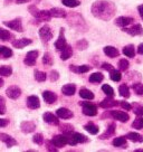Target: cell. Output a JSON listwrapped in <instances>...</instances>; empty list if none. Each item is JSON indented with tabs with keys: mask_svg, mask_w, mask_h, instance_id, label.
<instances>
[{
	"mask_svg": "<svg viewBox=\"0 0 143 152\" xmlns=\"http://www.w3.org/2000/svg\"><path fill=\"white\" fill-rule=\"evenodd\" d=\"M92 14L94 17L107 21L116 12V7L110 0H97L92 5Z\"/></svg>",
	"mask_w": 143,
	"mask_h": 152,
	"instance_id": "obj_1",
	"label": "cell"
},
{
	"mask_svg": "<svg viewBox=\"0 0 143 152\" xmlns=\"http://www.w3.org/2000/svg\"><path fill=\"white\" fill-rule=\"evenodd\" d=\"M67 23L69 26L74 27L76 29H81L83 31H85V29L87 28V26L85 24V20L83 19L81 15L78 12H71V14H67Z\"/></svg>",
	"mask_w": 143,
	"mask_h": 152,
	"instance_id": "obj_2",
	"label": "cell"
},
{
	"mask_svg": "<svg viewBox=\"0 0 143 152\" xmlns=\"http://www.w3.org/2000/svg\"><path fill=\"white\" fill-rule=\"evenodd\" d=\"M68 138V143L69 145H76L78 143H85L88 141V139L86 138L84 134H81V133H77V132H73L71 133L69 135H67Z\"/></svg>",
	"mask_w": 143,
	"mask_h": 152,
	"instance_id": "obj_3",
	"label": "cell"
},
{
	"mask_svg": "<svg viewBox=\"0 0 143 152\" xmlns=\"http://www.w3.org/2000/svg\"><path fill=\"white\" fill-rule=\"evenodd\" d=\"M80 104L83 106V113L87 116H95L97 114V106L90 102H80Z\"/></svg>",
	"mask_w": 143,
	"mask_h": 152,
	"instance_id": "obj_4",
	"label": "cell"
},
{
	"mask_svg": "<svg viewBox=\"0 0 143 152\" xmlns=\"http://www.w3.org/2000/svg\"><path fill=\"white\" fill-rule=\"evenodd\" d=\"M39 37L42 38V42L44 44H47L53 38V31L48 25H45L39 29Z\"/></svg>",
	"mask_w": 143,
	"mask_h": 152,
	"instance_id": "obj_5",
	"label": "cell"
},
{
	"mask_svg": "<svg viewBox=\"0 0 143 152\" xmlns=\"http://www.w3.org/2000/svg\"><path fill=\"white\" fill-rule=\"evenodd\" d=\"M4 25L7 26V27H9L10 29L15 30V31H18V33H23L24 31L21 18H16L14 20H10V21H4Z\"/></svg>",
	"mask_w": 143,
	"mask_h": 152,
	"instance_id": "obj_6",
	"label": "cell"
},
{
	"mask_svg": "<svg viewBox=\"0 0 143 152\" xmlns=\"http://www.w3.org/2000/svg\"><path fill=\"white\" fill-rule=\"evenodd\" d=\"M38 55H39L38 50H31V52H28L24 59L25 65H27V66H34V65L36 64V62H37Z\"/></svg>",
	"mask_w": 143,
	"mask_h": 152,
	"instance_id": "obj_7",
	"label": "cell"
},
{
	"mask_svg": "<svg viewBox=\"0 0 143 152\" xmlns=\"http://www.w3.org/2000/svg\"><path fill=\"white\" fill-rule=\"evenodd\" d=\"M110 116L113 118L114 120L120 121V122H123V123L128 122L130 120V115L128 113L123 112V111H111Z\"/></svg>",
	"mask_w": 143,
	"mask_h": 152,
	"instance_id": "obj_8",
	"label": "cell"
},
{
	"mask_svg": "<svg viewBox=\"0 0 143 152\" xmlns=\"http://www.w3.org/2000/svg\"><path fill=\"white\" fill-rule=\"evenodd\" d=\"M52 143L57 148V149H59V148L65 147L67 143H68V138H67V135H65V134L55 135V137L52 139Z\"/></svg>",
	"mask_w": 143,
	"mask_h": 152,
	"instance_id": "obj_9",
	"label": "cell"
},
{
	"mask_svg": "<svg viewBox=\"0 0 143 152\" xmlns=\"http://www.w3.org/2000/svg\"><path fill=\"white\" fill-rule=\"evenodd\" d=\"M6 94H7V96H8L9 99H11V100H17L20 95H21V90L16 85L9 86V87L7 88V91H6Z\"/></svg>",
	"mask_w": 143,
	"mask_h": 152,
	"instance_id": "obj_10",
	"label": "cell"
},
{
	"mask_svg": "<svg viewBox=\"0 0 143 152\" xmlns=\"http://www.w3.org/2000/svg\"><path fill=\"white\" fill-rule=\"evenodd\" d=\"M123 31L126 34H129L131 36H141L143 35V28L141 25H133L132 27H130V28H123Z\"/></svg>",
	"mask_w": 143,
	"mask_h": 152,
	"instance_id": "obj_11",
	"label": "cell"
},
{
	"mask_svg": "<svg viewBox=\"0 0 143 152\" xmlns=\"http://www.w3.org/2000/svg\"><path fill=\"white\" fill-rule=\"evenodd\" d=\"M66 45H67V43H66V39H65V30L62 28L61 31H59L58 39L55 42V48H56L57 50H63Z\"/></svg>",
	"mask_w": 143,
	"mask_h": 152,
	"instance_id": "obj_12",
	"label": "cell"
},
{
	"mask_svg": "<svg viewBox=\"0 0 143 152\" xmlns=\"http://www.w3.org/2000/svg\"><path fill=\"white\" fill-rule=\"evenodd\" d=\"M35 129H36V123L33 122V121H24V122H21V124H20L21 132L26 133V134L34 132Z\"/></svg>",
	"mask_w": 143,
	"mask_h": 152,
	"instance_id": "obj_13",
	"label": "cell"
},
{
	"mask_svg": "<svg viewBox=\"0 0 143 152\" xmlns=\"http://www.w3.org/2000/svg\"><path fill=\"white\" fill-rule=\"evenodd\" d=\"M120 103V101H115L112 99V96H107L106 99L102 101L100 103V106L103 107V109H112L114 106H117Z\"/></svg>",
	"mask_w": 143,
	"mask_h": 152,
	"instance_id": "obj_14",
	"label": "cell"
},
{
	"mask_svg": "<svg viewBox=\"0 0 143 152\" xmlns=\"http://www.w3.org/2000/svg\"><path fill=\"white\" fill-rule=\"evenodd\" d=\"M43 119L46 123L52 124V125H58V124H59V120H58L57 115H54L53 113H49V112L44 113Z\"/></svg>",
	"mask_w": 143,
	"mask_h": 152,
	"instance_id": "obj_15",
	"label": "cell"
},
{
	"mask_svg": "<svg viewBox=\"0 0 143 152\" xmlns=\"http://www.w3.org/2000/svg\"><path fill=\"white\" fill-rule=\"evenodd\" d=\"M0 140L5 143L8 148H11V147L17 145V141H16L12 137H10L9 134H6V133H0Z\"/></svg>",
	"mask_w": 143,
	"mask_h": 152,
	"instance_id": "obj_16",
	"label": "cell"
},
{
	"mask_svg": "<svg viewBox=\"0 0 143 152\" xmlns=\"http://www.w3.org/2000/svg\"><path fill=\"white\" fill-rule=\"evenodd\" d=\"M43 97L47 104H54L57 101V95L52 91H45L43 92Z\"/></svg>",
	"mask_w": 143,
	"mask_h": 152,
	"instance_id": "obj_17",
	"label": "cell"
},
{
	"mask_svg": "<svg viewBox=\"0 0 143 152\" xmlns=\"http://www.w3.org/2000/svg\"><path fill=\"white\" fill-rule=\"evenodd\" d=\"M56 115L61 119H72L74 116V113L71 110L66 109V107H59L56 111Z\"/></svg>",
	"mask_w": 143,
	"mask_h": 152,
	"instance_id": "obj_18",
	"label": "cell"
},
{
	"mask_svg": "<svg viewBox=\"0 0 143 152\" xmlns=\"http://www.w3.org/2000/svg\"><path fill=\"white\" fill-rule=\"evenodd\" d=\"M133 21H134V18H132V17H119V18H116V20H115V25L119 26V27L124 28V27L131 25Z\"/></svg>",
	"mask_w": 143,
	"mask_h": 152,
	"instance_id": "obj_19",
	"label": "cell"
},
{
	"mask_svg": "<svg viewBox=\"0 0 143 152\" xmlns=\"http://www.w3.org/2000/svg\"><path fill=\"white\" fill-rule=\"evenodd\" d=\"M27 106L31 110L39 109V106H40V102H39L38 96H36V95H31V96H29L28 99H27Z\"/></svg>",
	"mask_w": 143,
	"mask_h": 152,
	"instance_id": "obj_20",
	"label": "cell"
},
{
	"mask_svg": "<svg viewBox=\"0 0 143 152\" xmlns=\"http://www.w3.org/2000/svg\"><path fill=\"white\" fill-rule=\"evenodd\" d=\"M31 43H33V40L29 39V38H20V39H17V40L12 42V46H14L15 48L21 49V48L26 47L27 45H30Z\"/></svg>",
	"mask_w": 143,
	"mask_h": 152,
	"instance_id": "obj_21",
	"label": "cell"
},
{
	"mask_svg": "<svg viewBox=\"0 0 143 152\" xmlns=\"http://www.w3.org/2000/svg\"><path fill=\"white\" fill-rule=\"evenodd\" d=\"M76 92V86L75 84H66L62 87V93L66 96H73Z\"/></svg>",
	"mask_w": 143,
	"mask_h": 152,
	"instance_id": "obj_22",
	"label": "cell"
},
{
	"mask_svg": "<svg viewBox=\"0 0 143 152\" xmlns=\"http://www.w3.org/2000/svg\"><path fill=\"white\" fill-rule=\"evenodd\" d=\"M69 69L73 71L74 73H78V74H83V73H87L88 71L92 69V66L88 65H82V66H75V65H69Z\"/></svg>",
	"mask_w": 143,
	"mask_h": 152,
	"instance_id": "obj_23",
	"label": "cell"
},
{
	"mask_svg": "<svg viewBox=\"0 0 143 152\" xmlns=\"http://www.w3.org/2000/svg\"><path fill=\"white\" fill-rule=\"evenodd\" d=\"M103 52L106 56L111 57V58H114V57H117L120 55V52L113 46H106V47L103 48Z\"/></svg>",
	"mask_w": 143,
	"mask_h": 152,
	"instance_id": "obj_24",
	"label": "cell"
},
{
	"mask_svg": "<svg viewBox=\"0 0 143 152\" xmlns=\"http://www.w3.org/2000/svg\"><path fill=\"white\" fill-rule=\"evenodd\" d=\"M115 124L114 123H111L109 126H107V130L105 131L102 135H100V139L101 140H105V139H109L111 138L112 135H114V133H115Z\"/></svg>",
	"mask_w": 143,
	"mask_h": 152,
	"instance_id": "obj_25",
	"label": "cell"
},
{
	"mask_svg": "<svg viewBox=\"0 0 143 152\" xmlns=\"http://www.w3.org/2000/svg\"><path fill=\"white\" fill-rule=\"evenodd\" d=\"M52 18V15H50V11H48V10H39L38 15H37V17L36 19H38V21H49Z\"/></svg>",
	"mask_w": 143,
	"mask_h": 152,
	"instance_id": "obj_26",
	"label": "cell"
},
{
	"mask_svg": "<svg viewBox=\"0 0 143 152\" xmlns=\"http://www.w3.org/2000/svg\"><path fill=\"white\" fill-rule=\"evenodd\" d=\"M52 17H56V18H65L67 16V11H65L62 8H52L49 10Z\"/></svg>",
	"mask_w": 143,
	"mask_h": 152,
	"instance_id": "obj_27",
	"label": "cell"
},
{
	"mask_svg": "<svg viewBox=\"0 0 143 152\" xmlns=\"http://www.w3.org/2000/svg\"><path fill=\"white\" fill-rule=\"evenodd\" d=\"M113 147L115 148H126L128 147V142H126V138L125 137H119V138H115L112 141Z\"/></svg>",
	"mask_w": 143,
	"mask_h": 152,
	"instance_id": "obj_28",
	"label": "cell"
},
{
	"mask_svg": "<svg viewBox=\"0 0 143 152\" xmlns=\"http://www.w3.org/2000/svg\"><path fill=\"white\" fill-rule=\"evenodd\" d=\"M126 78H128V80H130V81L132 82L133 84H135V83L141 82L142 76H141V74H140V73H138V72H130V73H128V74H126ZM133 84H132V85H133Z\"/></svg>",
	"mask_w": 143,
	"mask_h": 152,
	"instance_id": "obj_29",
	"label": "cell"
},
{
	"mask_svg": "<svg viewBox=\"0 0 143 152\" xmlns=\"http://www.w3.org/2000/svg\"><path fill=\"white\" fill-rule=\"evenodd\" d=\"M72 55H73V48L69 45H66L65 48L62 50V54H61V59L62 61H67L68 58H71Z\"/></svg>",
	"mask_w": 143,
	"mask_h": 152,
	"instance_id": "obj_30",
	"label": "cell"
},
{
	"mask_svg": "<svg viewBox=\"0 0 143 152\" xmlns=\"http://www.w3.org/2000/svg\"><path fill=\"white\" fill-rule=\"evenodd\" d=\"M80 96L82 99H85V100H93L94 99L93 92H91V91L85 88V87H82L80 90Z\"/></svg>",
	"mask_w": 143,
	"mask_h": 152,
	"instance_id": "obj_31",
	"label": "cell"
},
{
	"mask_svg": "<svg viewBox=\"0 0 143 152\" xmlns=\"http://www.w3.org/2000/svg\"><path fill=\"white\" fill-rule=\"evenodd\" d=\"M126 139H129L131 141H133V142H143V137L141 134H139V133H135V132H130L126 134Z\"/></svg>",
	"mask_w": 143,
	"mask_h": 152,
	"instance_id": "obj_32",
	"label": "cell"
},
{
	"mask_svg": "<svg viewBox=\"0 0 143 152\" xmlns=\"http://www.w3.org/2000/svg\"><path fill=\"white\" fill-rule=\"evenodd\" d=\"M12 50L9 47H6V46H0V56L1 58H10L12 56Z\"/></svg>",
	"mask_w": 143,
	"mask_h": 152,
	"instance_id": "obj_33",
	"label": "cell"
},
{
	"mask_svg": "<svg viewBox=\"0 0 143 152\" xmlns=\"http://www.w3.org/2000/svg\"><path fill=\"white\" fill-rule=\"evenodd\" d=\"M123 54L126 57H130V58H133L135 56V49H134V46L131 44V45H128L123 48Z\"/></svg>",
	"mask_w": 143,
	"mask_h": 152,
	"instance_id": "obj_34",
	"label": "cell"
},
{
	"mask_svg": "<svg viewBox=\"0 0 143 152\" xmlns=\"http://www.w3.org/2000/svg\"><path fill=\"white\" fill-rule=\"evenodd\" d=\"M84 129H85L87 132L91 133V134H97V133H98V131H100L98 126H97V125H95V124L93 123V122H90V123H87L85 126H84Z\"/></svg>",
	"mask_w": 143,
	"mask_h": 152,
	"instance_id": "obj_35",
	"label": "cell"
},
{
	"mask_svg": "<svg viewBox=\"0 0 143 152\" xmlns=\"http://www.w3.org/2000/svg\"><path fill=\"white\" fill-rule=\"evenodd\" d=\"M90 82L91 83H101V82L104 80V75L102 73H93L91 76H90Z\"/></svg>",
	"mask_w": 143,
	"mask_h": 152,
	"instance_id": "obj_36",
	"label": "cell"
},
{
	"mask_svg": "<svg viewBox=\"0 0 143 152\" xmlns=\"http://www.w3.org/2000/svg\"><path fill=\"white\" fill-rule=\"evenodd\" d=\"M59 130L65 135H69L71 133L74 132V128H73V125H71V124H62L59 126Z\"/></svg>",
	"mask_w": 143,
	"mask_h": 152,
	"instance_id": "obj_37",
	"label": "cell"
},
{
	"mask_svg": "<svg viewBox=\"0 0 143 152\" xmlns=\"http://www.w3.org/2000/svg\"><path fill=\"white\" fill-rule=\"evenodd\" d=\"M12 37H14V36H12L8 30H6V29H4V28H0V39H1V40H4V42H9L10 38H12Z\"/></svg>",
	"mask_w": 143,
	"mask_h": 152,
	"instance_id": "obj_38",
	"label": "cell"
},
{
	"mask_svg": "<svg viewBox=\"0 0 143 152\" xmlns=\"http://www.w3.org/2000/svg\"><path fill=\"white\" fill-rule=\"evenodd\" d=\"M119 92H120V95L125 97V99L130 97V90H129V86L126 85V84H122V85L120 86Z\"/></svg>",
	"mask_w": 143,
	"mask_h": 152,
	"instance_id": "obj_39",
	"label": "cell"
},
{
	"mask_svg": "<svg viewBox=\"0 0 143 152\" xmlns=\"http://www.w3.org/2000/svg\"><path fill=\"white\" fill-rule=\"evenodd\" d=\"M110 78L114 82H120L121 78H122V74H121L120 71H116V69L113 68L112 71H110Z\"/></svg>",
	"mask_w": 143,
	"mask_h": 152,
	"instance_id": "obj_40",
	"label": "cell"
},
{
	"mask_svg": "<svg viewBox=\"0 0 143 152\" xmlns=\"http://www.w3.org/2000/svg\"><path fill=\"white\" fill-rule=\"evenodd\" d=\"M63 5L69 7V8H75L81 5V1L80 0H62Z\"/></svg>",
	"mask_w": 143,
	"mask_h": 152,
	"instance_id": "obj_41",
	"label": "cell"
},
{
	"mask_svg": "<svg viewBox=\"0 0 143 152\" xmlns=\"http://www.w3.org/2000/svg\"><path fill=\"white\" fill-rule=\"evenodd\" d=\"M11 74H12V67H11V66H8V65L0 66V75L10 76Z\"/></svg>",
	"mask_w": 143,
	"mask_h": 152,
	"instance_id": "obj_42",
	"label": "cell"
},
{
	"mask_svg": "<svg viewBox=\"0 0 143 152\" xmlns=\"http://www.w3.org/2000/svg\"><path fill=\"white\" fill-rule=\"evenodd\" d=\"M34 75H35V80L37 82H45L46 81V78H47V75L42 71H35L34 73Z\"/></svg>",
	"mask_w": 143,
	"mask_h": 152,
	"instance_id": "obj_43",
	"label": "cell"
},
{
	"mask_svg": "<svg viewBox=\"0 0 143 152\" xmlns=\"http://www.w3.org/2000/svg\"><path fill=\"white\" fill-rule=\"evenodd\" d=\"M43 63L46 65V66H52L54 64V61H53V57L49 53H45L43 57Z\"/></svg>",
	"mask_w": 143,
	"mask_h": 152,
	"instance_id": "obj_44",
	"label": "cell"
},
{
	"mask_svg": "<svg viewBox=\"0 0 143 152\" xmlns=\"http://www.w3.org/2000/svg\"><path fill=\"white\" fill-rule=\"evenodd\" d=\"M132 128L136 129V130H141V129H143V118L138 116L136 119L134 120V122L132 123Z\"/></svg>",
	"mask_w": 143,
	"mask_h": 152,
	"instance_id": "obj_45",
	"label": "cell"
},
{
	"mask_svg": "<svg viewBox=\"0 0 143 152\" xmlns=\"http://www.w3.org/2000/svg\"><path fill=\"white\" fill-rule=\"evenodd\" d=\"M117 66H119V69L121 72L128 71V68H129V62H128L126 59H124V58L123 59H120Z\"/></svg>",
	"mask_w": 143,
	"mask_h": 152,
	"instance_id": "obj_46",
	"label": "cell"
},
{
	"mask_svg": "<svg viewBox=\"0 0 143 152\" xmlns=\"http://www.w3.org/2000/svg\"><path fill=\"white\" fill-rule=\"evenodd\" d=\"M33 142L38 144V145H42L44 143V137L42 133H36L35 135L33 137Z\"/></svg>",
	"mask_w": 143,
	"mask_h": 152,
	"instance_id": "obj_47",
	"label": "cell"
},
{
	"mask_svg": "<svg viewBox=\"0 0 143 152\" xmlns=\"http://www.w3.org/2000/svg\"><path fill=\"white\" fill-rule=\"evenodd\" d=\"M102 91H103L107 96H112V97L114 96V90H113L110 85H107V84H104V85L102 86Z\"/></svg>",
	"mask_w": 143,
	"mask_h": 152,
	"instance_id": "obj_48",
	"label": "cell"
},
{
	"mask_svg": "<svg viewBox=\"0 0 143 152\" xmlns=\"http://www.w3.org/2000/svg\"><path fill=\"white\" fill-rule=\"evenodd\" d=\"M132 88H133V91L136 93L138 95H143V84L142 83H135V84H133L132 85Z\"/></svg>",
	"mask_w": 143,
	"mask_h": 152,
	"instance_id": "obj_49",
	"label": "cell"
},
{
	"mask_svg": "<svg viewBox=\"0 0 143 152\" xmlns=\"http://www.w3.org/2000/svg\"><path fill=\"white\" fill-rule=\"evenodd\" d=\"M132 110H133V112L135 115H138V116H142L143 115V106L140 104H135L132 106Z\"/></svg>",
	"mask_w": 143,
	"mask_h": 152,
	"instance_id": "obj_50",
	"label": "cell"
},
{
	"mask_svg": "<svg viewBox=\"0 0 143 152\" xmlns=\"http://www.w3.org/2000/svg\"><path fill=\"white\" fill-rule=\"evenodd\" d=\"M76 47L80 49V50H85L86 48L88 47V43L86 39H81L76 43Z\"/></svg>",
	"mask_w": 143,
	"mask_h": 152,
	"instance_id": "obj_51",
	"label": "cell"
},
{
	"mask_svg": "<svg viewBox=\"0 0 143 152\" xmlns=\"http://www.w3.org/2000/svg\"><path fill=\"white\" fill-rule=\"evenodd\" d=\"M28 10H29V12L31 14V16H34L35 18L37 17V15H38L39 12V9L36 7V5H31V6H29L28 7Z\"/></svg>",
	"mask_w": 143,
	"mask_h": 152,
	"instance_id": "obj_52",
	"label": "cell"
},
{
	"mask_svg": "<svg viewBox=\"0 0 143 152\" xmlns=\"http://www.w3.org/2000/svg\"><path fill=\"white\" fill-rule=\"evenodd\" d=\"M6 113V101L2 96H0V115Z\"/></svg>",
	"mask_w": 143,
	"mask_h": 152,
	"instance_id": "obj_53",
	"label": "cell"
},
{
	"mask_svg": "<svg viewBox=\"0 0 143 152\" xmlns=\"http://www.w3.org/2000/svg\"><path fill=\"white\" fill-rule=\"evenodd\" d=\"M49 78L52 82H56L59 78V73L57 71H52L49 73Z\"/></svg>",
	"mask_w": 143,
	"mask_h": 152,
	"instance_id": "obj_54",
	"label": "cell"
},
{
	"mask_svg": "<svg viewBox=\"0 0 143 152\" xmlns=\"http://www.w3.org/2000/svg\"><path fill=\"white\" fill-rule=\"evenodd\" d=\"M119 105H121V107H123L124 110H126V111H130V110H132V105L128 103V102H125V101H120Z\"/></svg>",
	"mask_w": 143,
	"mask_h": 152,
	"instance_id": "obj_55",
	"label": "cell"
},
{
	"mask_svg": "<svg viewBox=\"0 0 143 152\" xmlns=\"http://www.w3.org/2000/svg\"><path fill=\"white\" fill-rule=\"evenodd\" d=\"M46 149L48 151H57V148L52 143V141H46Z\"/></svg>",
	"mask_w": 143,
	"mask_h": 152,
	"instance_id": "obj_56",
	"label": "cell"
},
{
	"mask_svg": "<svg viewBox=\"0 0 143 152\" xmlns=\"http://www.w3.org/2000/svg\"><path fill=\"white\" fill-rule=\"evenodd\" d=\"M102 68H103V69H105V71H112V69H113V66H112V65H111V64H109V63H103V64H102Z\"/></svg>",
	"mask_w": 143,
	"mask_h": 152,
	"instance_id": "obj_57",
	"label": "cell"
},
{
	"mask_svg": "<svg viewBox=\"0 0 143 152\" xmlns=\"http://www.w3.org/2000/svg\"><path fill=\"white\" fill-rule=\"evenodd\" d=\"M9 123V121L6 119H0V128H5Z\"/></svg>",
	"mask_w": 143,
	"mask_h": 152,
	"instance_id": "obj_58",
	"label": "cell"
},
{
	"mask_svg": "<svg viewBox=\"0 0 143 152\" xmlns=\"http://www.w3.org/2000/svg\"><path fill=\"white\" fill-rule=\"evenodd\" d=\"M31 1H36V0H16V2H15V4L21 5V4H26V2H31Z\"/></svg>",
	"mask_w": 143,
	"mask_h": 152,
	"instance_id": "obj_59",
	"label": "cell"
},
{
	"mask_svg": "<svg viewBox=\"0 0 143 152\" xmlns=\"http://www.w3.org/2000/svg\"><path fill=\"white\" fill-rule=\"evenodd\" d=\"M138 11L139 14H140V16H141V18L143 19V5H140L138 7Z\"/></svg>",
	"mask_w": 143,
	"mask_h": 152,
	"instance_id": "obj_60",
	"label": "cell"
},
{
	"mask_svg": "<svg viewBox=\"0 0 143 152\" xmlns=\"http://www.w3.org/2000/svg\"><path fill=\"white\" fill-rule=\"evenodd\" d=\"M138 53L140 54V55H143V43L139 45V47H138Z\"/></svg>",
	"mask_w": 143,
	"mask_h": 152,
	"instance_id": "obj_61",
	"label": "cell"
},
{
	"mask_svg": "<svg viewBox=\"0 0 143 152\" xmlns=\"http://www.w3.org/2000/svg\"><path fill=\"white\" fill-rule=\"evenodd\" d=\"M16 2V0H5V5H9V4H12V2Z\"/></svg>",
	"mask_w": 143,
	"mask_h": 152,
	"instance_id": "obj_62",
	"label": "cell"
},
{
	"mask_svg": "<svg viewBox=\"0 0 143 152\" xmlns=\"http://www.w3.org/2000/svg\"><path fill=\"white\" fill-rule=\"evenodd\" d=\"M2 86H4V80L0 77V87H2Z\"/></svg>",
	"mask_w": 143,
	"mask_h": 152,
	"instance_id": "obj_63",
	"label": "cell"
},
{
	"mask_svg": "<svg viewBox=\"0 0 143 152\" xmlns=\"http://www.w3.org/2000/svg\"><path fill=\"white\" fill-rule=\"evenodd\" d=\"M135 152H143V150H142V149H136V150H135Z\"/></svg>",
	"mask_w": 143,
	"mask_h": 152,
	"instance_id": "obj_64",
	"label": "cell"
}]
</instances>
